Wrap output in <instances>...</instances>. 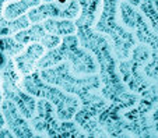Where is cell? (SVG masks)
<instances>
[{"mask_svg":"<svg viewBox=\"0 0 158 138\" xmlns=\"http://www.w3.org/2000/svg\"><path fill=\"white\" fill-rule=\"evenodd\" d=\"M125 2L133 4V6H140L141 3V0H125ZM116 7L118 0H104L102 2V13H99L97 31L109 34L115 41L114 46L118 54L122 57H127L129 49L133 45V35L116 24Z\"/></svg>","mask_w":158,"mask_h":138,"instance_id":"cell-1","label":"cell"},{"mask_svg":"<svg viewBox=\"0 0 158 138\" xmlns=\"http://www.w3.org/2000/svg\"><path fill=\"white\" fill-rule=\"evenodd\" d=\"M21 88H24L27 92L32 93L36 96H45L49 101L57 103L59 109H57V116L62 120H69L70 117L74 114V110L77 109L78 102L72 98V96H66L60 91L53 89V88L48 87V85L41 84L38 74L36 73H31V74L25 75L24 81L21 82Z\"/></svg>","mask_w":158,"mask_h":138,"instance_id":"cell-2","label":"cell"},{"mask_svg":"<svg viewBox=\"0 0 158 138\" xmlns=\"http://www.w3.org/2000/svg\"><path fill=\"white\" fill-rule=\"evenodd\" d=\"M80 14L78 0H70L67 4H59L56 2H44V4L36 6L28 11V20L32 24L41 22L49 18H66L74 20Z\"/></svg>","mask_w":158,"mask_h":138,"instance_id":"cell-3","label":"cell"},{"mask_svg":"<svg viewBox=\"0 0 158 138\" xmlns=\"http://www.w3.org/2000/svg\"><path fill=\"white\" fill-rule=\"evenodd\" d=\"M13 36L17 39L18 42L24 43V45L39 42L46 49H53V48H56V46H59L60 42H62L60 36L49 34L48 31L45 30L44 24H39V22H36L32 27H28L23 31H18V32H15Z\"/></svg>","mask_w":158,"mask_h":138,"instance_id":"cell-4","label":"cell"},{"mask_svg":"<svg viewBox=\"0 0 158 138\" xmlns=\"http://www.w3.org/2000/svg\"><path fill=\"white\" fill-rule=\"evenodd\" d=\"M2 113H3L6 124L9 126V130L13 131L15 137H32L34 135V132L28 127L27 121L23 119L21 112L7 98L2 101Z\"/></svg>","mask_w":158,"mask_h":138,"instance_id":"cell-5","label":"cell"},{"mask_svg":"<svg viewBox=\"0 0 158 138\" xmlns=\"http://www.w3.org/2000/svg\"><path fill=\"white\" fill-rule=\"evenodd\" d=\"M45 54V48L41 43H31L28 48L21 52V54L14 56V66L20 75H28L34 71L36 61Z\"/></svg>","mask_w":158,"mask_h":138,"instance_id":"cell-6","label":"cell"},{"mask_svg":"<svg viewBox=\"0 0 158 138\" xmlns=\"http://www.w3.org/2000/svg\"><path fill=\"white\" fill-rule=\"evenodd\" d=\"M80 4V17L76 20L77 28H91L101 13L102 0H78Z\"/></svg>","mask_w":158,"mask_h":138,"instance_id":"cell-7","label":"cell"},{"mask_svg":"<svg viewBox=\"0 0 158 138\" xmlns=\"http://www.w3.org/2000/svg\"><path fill=\"white\" fill-rule=\"evenodd\" d=\"M39 4H41V0H14V2H9L3 7V17L7 21H11V20H15L20 15L25 14L28 10L34 9Z\"/></svg>","mask_w":158,"mask_h":138,"instance_id":"cell-8","label":"cell"},{"mask_svg":"<svg viewBox=\"0 0 158 138\" xmlns=\"http://www.w3.org/2000/svg\"><path fill=\"white\" fill-rule=\"evenodd\" d=\"M45 30L48 31L49 34H53V35H73L77 30L76 27V22H73L72 20H56V18H49L44 22Z\"/></svg>","mask_w":158,"mask_h":138,"instance_id":"cell-9","label":"cell"},{"mask_svg":"<svg viewBox=\"0 0 158 138\" xmlns=\"http://www.w3.org/2000/svg\"><path fill=\"white\" fill-rule=\"evenodd\" d=\"M25 45L24 43L18 42L17 39L11 35H7V36H0V50L6 53V56L9 57H14L17 56L18 53L24 50Z\"/></svg>","mask_w":158,"mask_h":138,"instance_id":"cell-10","label":"cell"},{"mask_svg":"<svg viewBox=\"0 0 158 138\" xmlns=\"http://www.w3.org/2000/svg\"><path fill=\"white\" fill-rule=\"evenodd\" d=\"M38 109H39V114H41V117H44V119H48V114L53 110V108L51 106V103H49L48 101H39L38 102ZM42 123H44V126L41 127L39 131L45 132V130H49V124L53 123V120H46V121L42 120Z\"/></svg>","mask_w":158,"mask_h":138,"instance_id":"cell-11","label":"cell"},{"mask_svg":"<svg viewBox=\"0 0 158 138\" xmlns=\"http://www.w3.org/2000/svg\"><path fill=\"white\" fill-rule=\"evenodd\" d=\"M30 20H28L27 15H20L18 18H15V20H11V21H9V31H10V35H14L15 32H18V31H23L25 30V28L30 27Z\"/></svg>","mask_w":158,"mask_h":138,"instance_id":"cell-12","label":"cell"},{"mask_svg":"<svg viewBox=\"0 0 158 138\" xmlns=\"http://www.w3.org/2000/svg\"><path fill=\"white\" fill-rule=\"evenodd\" d=\"M9 59H10V57H9V56H6V53H3V52L0 50V70H2V69H3V67L7 64Z\"/></svg>","mask_w":158,"mask_h":138,"instance_id":"cell-13","label":"cell"},{"mask_svg":"<svg viewBox=\"0 0 158 138\" xmlns=\"http://www.w3.org/2000/svg\"><path fill=\"white\" fill-rule=\"evenodd\" d=\"M13 132L10 131V130H7V128H0V137H13Z\"/></svg>","mask_w":158,"mask_h":138,"instance_id":"cell-14","label":"cell"},{"mask_svg":"<svg viewBox=\"0 0 158 138\" xmlns=\"http://www.w3.org/2000/svg\"><path fill=\"white\" fill-rule=\"evenodd\" d=\"M44 2H56L59 4H67L70 0H44Z\"/></svg>","mask_w":158,"mask_h":138,"instance_id":"cell-15","label":"cell"},{"mask_svg":"<svg viewBox=\"0 0 158 138\" xmlns=\"http://www.w3.org/2000/svg\"><path fill=\"white\" fill-rule=\"evenodd\" d=\"M3 101V92H2V77H0V103Z\"/></svg>","mask_w":158,"mask_h":138,"instance_id":"cell-16","label":"cell"}]
</instances>
